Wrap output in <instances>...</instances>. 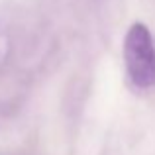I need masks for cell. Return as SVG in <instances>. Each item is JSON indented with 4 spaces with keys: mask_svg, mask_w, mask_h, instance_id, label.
<instances>
[{
    "mask_svg": "<svg viewBox=\"0 0 155 155\" xmlns=\"http://www.w3.org/2000/svg\"><path fill=\"white\" fill-rule=\"evenodd\" d=\"M124 65L136 88L155 87V39L143 22L130 26L124 38Z\"/></svg>",
    "mask_w": 155,
    "mask_h": 155,
    "instance_id": "obj_1",
    "label": "cell"
}]
</instances>
